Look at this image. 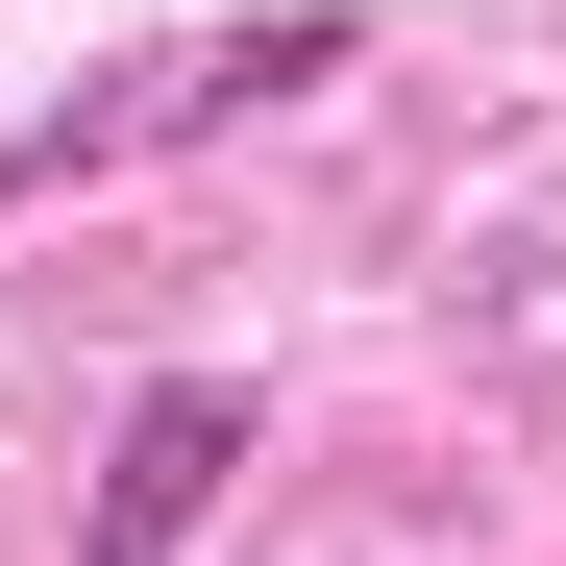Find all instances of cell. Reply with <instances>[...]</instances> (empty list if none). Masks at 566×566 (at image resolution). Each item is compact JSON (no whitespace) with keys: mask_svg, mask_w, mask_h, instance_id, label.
Segmentation results:
<instances>
[{"mask_svg":"<svg viewBox=\"0 0 566 566\" xmlns=\"http://www.w3.org/2000/svg\"><path fill=\"white\" fill-rule=\"evenodd\" d=\"M222 468H247V395H222V369H172V395L124 419V468H99V566H172V542L222 517Z\"/></svg>","mask_w":566,"mask_h":566,"instance_id":"obj_2","label":"cell"},{"mask_svg":"<svg viewBox=\"0 0 566 566\" xmlns=\"http://www.w3.org/2000/svg\"><path fill=\"white\" fill-rule=\"evenodd\" d=\"M345 74V25L296 0V25H198V50H124L99 99H50L25 148H0V198H74V172H124V148H172V124H247V99H321Z\"/></svg>","mask_w":566,"mask_h":566,"instance_id":"obj_1","label":"cell"}]
</instances>
